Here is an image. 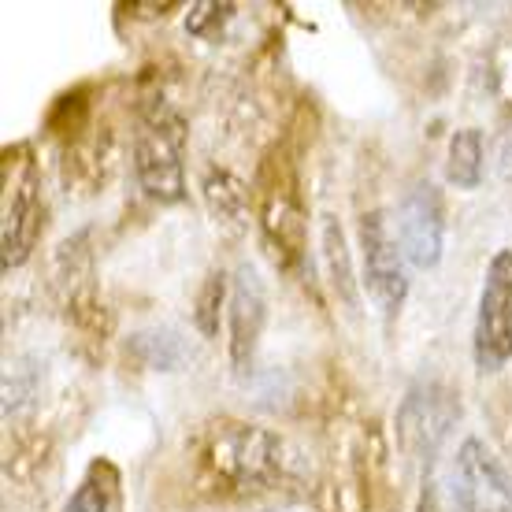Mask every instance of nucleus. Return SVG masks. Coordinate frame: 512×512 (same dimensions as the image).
<instances>
[{"label": "nucleus", "mask_w": 512, "mask_h": 512, "mask_svg": "<svg viewBox=\"0 0 512 512\" xmlns=\"http://www.w3.org/2000/svg\"><path fill=\"white\" fill-rule=\"evenodd\" d=\"M290 461L286 442L253 423H216L205 438V468L238 494L275 490L290 475Z\"/></svg>", "instance_id": "f257e3e1"}, {"label": "nucleus", "mask_w": 512, "mask_h": 512, "mask_svg": "<svg viewBox=\"0 0 512 512\" xmlns=\"http://www.w3.org/2000/svg\"><path fill=\"white\" fill-rule=\"evenodd\" d=\"M182 145L186 127L164 101L149 104L141 112L134 134V175L141 190L160 205H175L186 197V171H182Z\"/></svg>", "instance_id": "f03ea898"}, {"label": "nucleus", "mask_w": 512, "mask_h": 512, "mask_svg": "<svg viewBox=\"0 0 512 512\" xmlns=\"http://www.w3.org/2000/svg\"><path fill=\"white\" fill-rule=\"evenodd\" d=\"M457 420H461V401L446 383L412 386L397 409V446L409 461L431 464Z\"/></svg>", "instance_id": "7ed1b4c3"}, {"label": "nucleus", "mask_w": 512, "mask_h": 512, "mask_svg": "<svg viewBox=\"0 0 512 512\" xmlns=\"http://www.w3.org/2000/svg\"><path fill=\"white\" fill-rule=\"evenodd\" d=\"M512 360V249L494 253L475 316V364L501 372Z\"/></svg>", "instance_id": "20e7f679"}, {"label": "nucleus", "mask_w": 512, "mask_h": 512, "mask_svg": "<svg viewBox=\"0 0 512 512\" xmlns=\"http://www.w3.org/2000/svg\"><path fill=\"white\" fill-rule=\"evenodd\" d=\"M360 260H364V290L383 316H394L409 297V275H405V249L390 234L386 212H364L360 216Z\"/></svg>", "instance_id": "39448f33"}, {"label": "nucleus", "mask_w": 512, "mask_h": 512, "mask_svg": "<svg viewBox=\"0 0 512 512\" xmlns=\"http://www.w3.org/2000/svg\"><path fill=\"white\" fill-rule=\"evenodd\" d=\"M397 231L401 249L416 268H435L442 260V238H446V212H442V193L435 182H412L401 205H397Z\"/></svg>", "instance_id": "423d86ee"}, {"label": "nucleus", "mask_w": 512, "mask_h": 512, "mask_svg": "<svg viewBox=\"0 0 512 512\" xmlns=\"http://www.w3.org/2000/svg\"><path fill=\"white\" fill-rule=\"evenodd\" d=\"M457 501L464 512H512V479L505 464L479 438H468L457 453Z\"/></svg>", "instance_id": "0eeeda50"}, {"label": "nucleus", "mask_w": 512, "mask_h": 512, "mask_svg": "<svg viewBox=\"0 0 512 512\" xmlns=\"http://www.w3.org/2000/svg\"><path fill=\"white\" fill-rule=\"evenodd\" d=\"M227 323H231V364L234 372H249L256 357L264 320H268V294H264V279L253 264H242L234 271L231 301H227Z\"/></svg>", "instance_id": "6e6552de"}, {"label": "nucleus", "mask_w": 512, "mask_h": 512, "mask_svg": "<svg viewBox=\"0 0 512 512\" xmlns=\"http://www.w3.org/2000/svg\"><path fill=\"white\" fill-rule=\"evenodd\" d=\"M45 223V208H41V190L38 175L26 171L23 179L15 182L12 197L4 205V231H0V249H4V271L19 268L26 256L34 253Z\"/></svg>", "instance_id": "1a4fd4ad"}, {"label": "nucleus", "mask_w": 512, "mask_h": 512, "mask_svg": "<svg viewBox=\"0 0 512 512\" xmlns=\"http://www.w3.org/2000/svg\"><path fill=\"white\" fill-rule=\"evenodd\" d=\"M127 353L138 360L141 368H153V372H179L193 360L190 346L179 331L171 327H149V331H138L130 338Z\"/></svg>", "instance_id": "9d476101"}, {"label": "nucleus", "mask_w": 512, "mask_h": 512, "mask_svg": "<svg viewBox=\"0 0 512 512\" xmlns=\"http://www.w3.org/2000/svg\"><path fill=\"white\" fill-rule=\"evenodd\" d=\"M205 201H208V208H212L216 223L231 227V231H238L245 223V216H249V190L234 179L231 171H208Z\"/></svg>", "instance_id": "9b49d317"}, {"label": "nucleus", "mask_w": 512, "mask_h": 512, "mask_svg": "<svg viewBox=\"0 0 512 512\" xmlns=\"http://www.w3.org/2000/svg\"><path fill=\"white\" fill-rule=\"evenodd\" d=\"M323 260H327V275H331V290L338 301H346L349 308H357V279H353V260H349L346 234L338 227V219H323Z\"/></svg>", "instance_id": "f8f14e48"}, {"label": "nucleus", "mask_w": 512, "mask_h": 512, "mask_svg": "<svg viewBox=\"0 0 512 512\" xmlns=\"http://www.w3.org/2000/svg\"><path fill=\"white\" fill-rule=\"evenodd\" d=\"M446 179L457 190H475L483 182V134L475 127H464L449 141Z\"/></svg>", "instance_id": "ddd939ff"}, {"label": "nucleus", "mask_w": 512, "mask_h": 512, "mask_svg": "<svg viewBox=\"0 0 512 512\" xmlns=\"http://www.w3.org/2000/svg\"><path fill=\"white\" fill-rule=\"evenodd\" d=\"M223 301H227V275H223V271H208L205 286H201V294H197V308H193V323H197L201 338H216L219 334Z\"/></svg>", "instance_id": "4468645a"}, {"label": "nucleus", "mask_w": 512, "mask_h": 512, "mask_svg": "<svg viewBox=\"0 0 512 512\" xmlns=\"http://www.w3.org/2000/svg\"><path fill=\"white\" fill-rule=\"evenodd\" d=\"M67 512H108V494L97 483H82L75 498L67 501Z\"/></svg>", "instance_id": "2eb2a0df"}, {"label": "nucleus", "mask_w": 512, "mask_h": 512, "mask_svg": "<svg viewBox=\"0 0 512 512\" xmlns=\"http://www.w3.org/2000/svg\"><path fill=\"white\" fill-rule=\"evenodd\" d=\"M420 512H438V501H435V487H431V483H423Z\"/></svg>", "instance_id": "dca6fc26"}]
</instances>
